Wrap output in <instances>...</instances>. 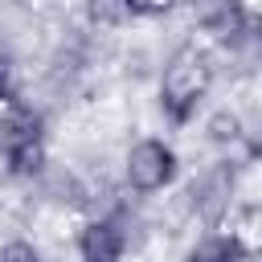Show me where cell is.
Returning a JSON list of instances; mask_svg holds the SVG:
<instances>
[{"label":"cell","mask_w":262,"mask_h":262,"mask_svg":"<svg viewBox=\"0 0 262 262\" xmlns=\"http://www.w3.org/2000/svg\"><path fill=\"white\" fill-rule=\"evenodd\" d=\"M217 74H221V61L201 45V41H184L176 45L164 61H160V74H156V90H151V102H156V115L168 131H188L201 123V115L209 111V98L217 90Z\"/></svg>","instance_id":"obj_1"},{"label":"cell","mask_w":262,"mask_h":262,"mask_svg":"<svg viewBox=\"0 0 262 262\" xmlns=\"http://www.w3.org/2000/svg\"><path fill=\"white\" fill-rule=\"evenodd\" d=\"M53 164L49 115L33 98H12L0 106V176L8 184H37Z\"/></svg>","instance_id":"obj_2"},{"label":"cell","mask_w":262,"mask_h":262,"mask_svg":"<svg viewBox=\"0 0 262 262\" xmlns=\"http://www.w3.org/2000/svg\"><path fill=\"white\" fill-rule=\"evenodd\" d=\"M184 184V151L168 131L127 139L119 156V192L131 201H160Z\"/></svg>","instance_id":"obj_3"},{"label":"cell","mask_w":262,"mask_h":262,"mask_svg":"<svg viewBox=\"0 0 262 262\" xmlns=\"http://www.w3.org/2000/svg\"><path fill=\"white\" fill-rule=\"evenodd\" d=\"M184 209L196 221V229L233 225L237 201H242V160L237 156H213L192 176L184 172Z\"/></svg>","instance_id":"obj_4"},{"label":"cell","mask_w":262,"mask_h":262,"mask_svg":"<svg viewBox=\"0 0 262 262\" xmlns=\"http://www.w3.org/2000/svg\"><path fill=\"white\" fill-rule=\"evenodd\" d=\"M70 250L78 262H127L135 250V221L123 201H94L74 217Z\"/></svg>","instance_id":"obj_5"},{"label":"cell","mask_w":262,"mask_h":262,"mask_svg":"<svg viewBox=\"0 0 262 262\" xmlns=\"http://www.w3.org/2000/svg\"><path fill=\"white\" fill-rule=\"evenodd\" d=\"M254 254V237L242 225H213V229H196L176 262H250Z\"/></svg>","instance_id":"obj_6"},{"label":"cell","mask_w":262,"mask_h":262,"mask_svg":"<svg viewBox=\"0 0 262 262\" xmlns=\"http://www.w3.org/2000/svg\"><path fill=\"white\" fill-rule=\"evenodd\" d=\"M246 119L237 106H209L201 115V139L213 156H237L246 139Z\"/></svg>","instance_id":"obj_7"},{"label":"cell","mask_w":262,"mask_h":262,"mask_svg":"<svg viewBox=\"0 0 262 262\" xmlns=\"http://www.w3.org/2000/svg\"><path fill=\"white\" fill-rule=\"evenodd\" d=\"M0 262H45V250L29 233H12L0 242Z\"/></svg>","instance_id":"obj_8"},{"label":"cell","mask_w":262,"mask_h":262,"mask_svg":"<svg viewBox=\"0 0 262 262\" xmlns=\"http://www.w3.org/2000/svg\"><path fill=\"white\" fill-rule=\"evenodd\" d=\"M237 160H246V164H258V168H262V115L246 119V139H242Z\"/></svg>","instance_id":"obj_9"},{"label":"cell","mask_w":262,"mask_h":262,"mask_svg":"<svg viewBox=\"0 0 262 262\" xmlns=\"http://www.w3.org/2000/svg\"><path fill=\"white\" fill-rule=\"evenodd\" d=\"M16 98V61L8 49H0V106H8Z\"/></svg>","instance_id":"obj_10"},{"label":"cell","mask_w":262,"mask_h":262,"mask_svg":"<svg viewBox=\"0 0 262 262\" xmlns=\"http://www.w3.org/2000/svg\"><path fill=\"white\" fill-rule=\"evenodd\" d=\"M250 262H262V246L254 242V254H250Z\"/></svg>","instance_id":"obj_11"}]
</instances>
